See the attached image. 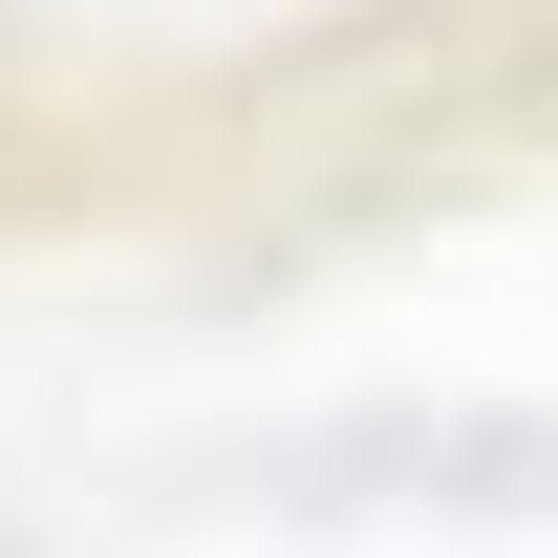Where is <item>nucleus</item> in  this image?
<instances>
[]
</instances>
